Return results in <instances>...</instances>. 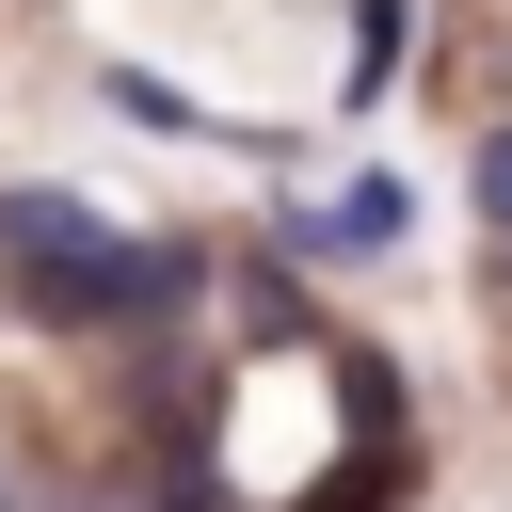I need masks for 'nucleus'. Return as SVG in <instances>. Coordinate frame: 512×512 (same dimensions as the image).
Segmentation results:
<instances>
[{"label": "nucleus", "instance_id": "nucleus-3", "mask_svg": "<svg viewBox=\"0 0 512 512\" xmlns=\"http://www.w3.org/2000/svg\"><path fill=\"white\" fill-rule=\"evenodd\" d=\"M400 224H416V192H400V176H368V192H336V208H320L304 240H352V256H384Z\"/></svg>", "mask_w": 512, "mask_h": 512}, {"label": "nucleus", "instance_id": "nucleus-4", "mask_svg": "<svg viewBox=\"0 0 512 512\" xmlns=\"http://www.w3.org/2000/svg\"><path fill=\"white\" fill-rule=\"evenodd\" d=\"M400 48H416V0H352V96H384Z\"/></svg>", "mask_w": 512, "mask_h": 512}, {"label": "nucleus", "instance_id": "nucleus-1", "mask_svg": "<svg viewBox=\"0 0 512 512\" xmlns=\"http://www.w3.org/2000/svg\"><path fill=\"white\" fill-rule=\"evenodd\" d=\"M0 288L16 320H112V224L80 192H0Z\"/></svg>", "mask_w": 512, "mask_h": 512}, {"label": "nucleus", "instance_id": "nucleus-5", "mask_svg": "<svg viewBox=\"0 0 512 512\" xmlns=\"http://www.w3.org/2000/svg\"><path fill=\"white\" fill-rule=\"evenodd\" d=\"M464 192H480V224H496V240H512V128H496V144H480V160H464Z\"/></svg>", "mask_w": 512, "mask_h": 512}, {"label": "nucleus", "instance_id": "nucleus-2", "mask_svg": "<svg viewBox=\"0 0 512 512\" xmlns=\"http://www.w3.org/2000/svg\"><path fill=\"white\" fill-rule=\"evenodd\" d=\"M192 288H208V256H192V240H112V320H144V336H160Z\"/></svg>", "mask_w": 512, "mask_h": 512}]
</instances>
